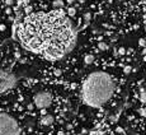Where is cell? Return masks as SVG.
I'll use <instances>...</instances> for the list:
<instances>
[{
	"label": "cell",
	"instance_id": "6da1fadb",
	"mask_svg": "<svg viewBox=\"0 0 146 135\" xmlns=\"http://www.w3.org/2000/svg\"><path fill=\"white\" fill-rule=\"evenodd\" d=\"M21 41L35 52L58 51L65 55L71 43L72 29L70 22L61 13L31 14L19 28Z\"/></svg>",
	"mask_w": 146,
	"mask_h": 135
},
{
	"label": "cell",
	"instance_id": "7a4b0ae2",
	"mask_svg": "<svg viewBox=\"0 0 146 135\" xmlns=\"http://www.w3.org/2000/svg\"><path fill=\"white\" fill-rule=\"evenodd\" d=\"M116 91L113 78L106 72H93L85 78L81 88V98L86 106L98 108L104 106Z\"/></svg>",
	"mask_w": 146,
	"mask_h": 135
},
{
	"label": "cell",
	"instance_id": "3957f363",
	"mask_svg": "<svg viewBox=\"0 0 146 135\" xmlns=\"http://www.w3.org/2000/svg\"><path fill=\"white\" fill-rule=\"evenodd\" d=\"M0 135H21L18 122L4 112H0Z\"/></svg>",
	"mask_w": 146,
	"mask_h": 135
},
{
	"label": "cell",
	"instance_id": "277c9868",
	"mask_svg": "<svg viewBox=\"0 0 146 135\" xmlns=\"http://www.w3.org/2000/svg\"><path fill=\"white\" fill-rule=\"evenodd\" d=\"M52 96L50 92L47 91H41V92H37L33 97V103L37 108L40 110H44V108H48L50 106L52 105Z\"/></svg>",
	"mask_w": 146,
	"mask_h": 135
},
{
	"label": "cell",
	"instance_id": "5b68a950",
	"mask_svg": "<svg viewBox=\"0 0 146 135\" xmlns=\"http://www.w3.org/2000/svg\"><path fill=\"white\" fill-rule=\"evenodd\" d=\"M53 121H55V119H53L52 115H44V116H42L40 122H41V125H43V126H51Z\"/></svg>",
	"mask_w": 146,
	"mask_h": 135
},
{
	"label": "cell",
	"instance_id": "8992f818",
	"mask_svg": "<svg viewBox=\"0 0 146 135\" xmlns=\"http://www.w3.org/2000/svg\"><path fill=\"white\" fill-rule=\"evenodd\" d=\"M94 60H95L94 55L88 54V55H85V56H84V63H85V64H88V65H90V64H93V63H94Z\"/></svg>",
	"mask_w": 146,
	"mask_h": 135
},
{
	"label": "cell",
	"instance_id": "52a82bcc",
	"mask_svg": "<svg viewBox=\"0 0 146 135\" xmlns=\"http://www.w3.org/2000/svg\"><path fill=\"white\" fill-rule=\"evenodd\" d=\"M140 101L146 105V86L141 89V92H140Z\"/></svg>",
	"mask_w": 146,
	"mask_h": 135
},
{
	"label": "cell",
	"instance_id": "ba28073f",
	"mask_svg": "<svg viewBox=\"0 0 146 135\" xmlns=\"http://www.w3.org/2000/svg\"><path fill=\"white\" fill-rule=\"evenodd\" d=\"M75 14H76V9H75L74 7H69V8H67V15H69V17H75Z\"/></svg>",
	"mask_w": 146,
	"mask_h": 135
},
{
	"label": "cell",
	"instance_id": "9c48e42d",
	"mask_svg": "<svg viewBox=\"0 0 146 135\" xmlns=\"http://www.w3.org/2000/svg\"><path fill=\"white\" fill-rule=\"evenodd\" d=\"M98 49L102 50V51H106V50H108V45L106 42H98Z\"/></svg>",
	"mask_w": 146,
	"mask_h": 135
},
{
	"label": "cell",
	"instance_id": "30bf717a",
	"mask_svg": "<svg viewBox=\"0 0 146 135\" xmlns=\"http://www.w3.org/2000/svg\"><path fill=\"white\" fill-rule=\"evenodd\" d=\"M53 7L55 8H62L64 7V1L62 0H53Z\"/></svg>",
	"mask_w": 146,
	"mask_h": 135
},
{
	"label": "cell",
	"instance_id": "8fae6325",
	"mask_svg": "<svg viewBox=\"0 0 146 135\" xmlns=\"http://www.w3.org/2000/svg\"><path fill=\"white\" fill-rule=\"evenodd\" d=\"M139 45L141 47H146V40H145V38H140V40H139Z\"/></svg>",
	"mask_w": 146,
	"mask_h": 135
},
{
	"label": "cell",
	"instance_id": "7c38bea8",
	"mask_svg": "<svg viewBox=\"0 0 146 135\" xmlns=\"http://www.w3.org/2000/svg\"><path fill=\"white\" fill-rule=\"evenodd\" d=\"M90 18H92L90 13H86V14H84V21H85V22H89V21H90Z\"/></svg>",
	"mask_w": 146,
	"mask_h": 135
},
{
	"label": "cell",
	"instance_id": "4fadbf2b",
	"mask_svg": "<svg viewBox=\"0 0 146 135\" xmlns=\"http://www.w3.org/2000/svg\"><path fill=\"white\" fill-rule=\"evenodd\" d=\"M118 54L119 55H125L126 54V49H125V47H119V49H118Z\"/></svg>",
	"mask_w": 146,
	"mask_h": 135
},
{
	"label": "cell",
	"instance_id": "5bb4252c",
	"mask_svg": "<svg viewBox=\"0 0 146 135\" xmlns=\"http://www.w3.org/2000/svg\"><path fill=\"white\" fill-rule=\"evenodd\" d=\"M140 114H141L144 117H146V106H145V107H142L141 110H140Z\"/></svg>",
	"mask_w": 146,
	"mask_h": 135
},
{
	"label": "cell",
	"instance_id": "9a60e30c",
	"mask_svg": "<svg viewBox=\"0 0 146 135\" xmlns=\"http://www.w3.org/2000/svg\"><path fill=\"white\" fill-rule=\"evenodd\" d=\"M5 4L9 7V5H12L13 4V0H5Z\"/></svg>",
	"mask_w": 146,
	"mask_h": 135
},
{
	"label": "cell",
	"instance_id": "2e32d148",
	"mask_svg": "<svg viewBox=\"0 0 146 135\" xmlns=\"http://www.w3.org/2000/svg\"><path fill=\"white\" fill-rule=\"evenodd\" d=\"M0 31H5V26H4V24H0Z\"/></svg>",
	"mask_w": 146,
	"mask_h": 135
},
{
	"label": "cell",
	"instance_id": "e0dca14e",
	"mask_svg": "<svg viewBox=\"0 0 146 135\" xmlns=\"http://www.w3.org/2000/svg\"><path fill=\"white\" fill-rule=\"evenodd\" d=\"M75 0H67V3H69V4H71V3H74Z\"/></svg>",
	"mask_w": 146,
	"mask_h": 135
}]
</instances>
